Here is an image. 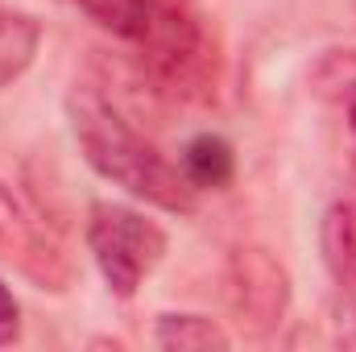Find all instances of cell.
<instances>
[{"mask_svg":"<svg viewBox=\"0 0 356 352\" xmlns=\"http://www.w3.org/2000/svg\"><path fill=\"white\" fill-rule=\"evenodd\" d=\"M353 175H356V154H353Z\"/></svg>","mask_w":356,"mask_h":352,"instance_id":"cell-14","label":"cell"},{"mask_svg":"<svg viewBox=\"0 0 356 352\" xmlns=\"http://www.w3.org/2000/svg\"><path fill=\"white\" fill-rule=\"evenodd\" d=\"M224 294L236 328L253 340H266L290 311V273L261 245H236L224 265Z\"/></svg>","mask_w":356,"mask_h":352,"instance_id":"cell-4","label":"cell"},{"mask_svg":"<svg viewBox=\"0 0 356 352\" xmlns=\"http://www.w3.org/2000/svg\"><path fill=\"white\" fill-rule=\"evenodd\" d=\"M75 4L112 38H124V42L141 46L182 0H75Z\"/></svg>","mask_w":356,"mask_h":352,"instance_id":"cell-7","label":"cell"},{"mask_svg":"<svg viewBox=\"0 0 356 352\" xmlns=\"http://www.w3.org/2000/svg\"><path fill=\"white\" fill-rule=\"evenodd\" d=\"M67 120L88 166L99 178L124 186L133 199H145L162 211H195L199 191L186 182L182 166H175L149 137H141L99 88L75 83L67 95Z\"/></svg>","mask_w":356,"mask_h":352,"instance_id":"cell-1","label":"cell"},{"mask_svg":"<svg viewBox=\"0 0 356 352\" xmlns=\"http://www.w3.org/2000/svg\"><path fill=\"white\" fill-rule=\"evenodd\" d=\"M21 336V307L13 298V290L0 282V344H13Z\"/></svg>","mask_w":356,"mask_h":352,"instance_id":"cell-12","label":"cell"},{"mask_svg":"<svg viewBox=\"0 0 356 352\" xmlns=\"http://www.w3.org/2000/svg\"><path fill=\"white\" fill-rule=\"evenodd\" d=\"M141 54V67L149 75L154 91L170 95V99H207L211 83H216V50H211V38L203 29V21L178 4L175 13L137 46Z\"/></svg>","mask_w":356,"mask_h":352,"instance_id":"cell-3","label":"cell"},{"mask_svg":"<svg viewBox=\"0 0 356 352\" xmlns=\"http://www.w3.org/2000/svg\"><path fill=\"white\" fill-rule=\"evenodd\" d=\"M154 344L170 352H195V349H228V332L207 319V315H158V328H154Z\"/></svg>","mask_w":356,"mask_h":352,"instance_id":"cell-10","label":"cell"},{"mask_svg":"<svg viewBox=\"0 0 356 352\" xmlns=\"http://www.w3.org/2000/svg\"><path fill=\"white\" fill-rule=\"evenodd\" d=\"M311 88L319 95L344 99L356 88V50H332L319 58V67L311 71Z\"/></svg>","mask_w":356,"mask_h":352,"instance_id":"cell-11","label":"cell"},{"mask_svg":"<svg viewBox=\"0 0 356 352\" xmlns=\"http://www.w3.org/2000/svg\"><path fill=\"white\" fill-rule=\"evenodd\" d=\"M319 241H323V262H327L336 286L344 290V298L353 307L348 332H340V340L356 349V203H332L327 207Z\"/></svg>","mask_w":356,"mask_h":352,"instance_id":"cell-6","label":"cell"},{"mask_svg":"<svg viewBox=\"0 0 356 352\" xmlns=\"http://www.w3.org/2000/svg\"><path fill=\"white\" fill-rule=\"evenodd\" d=\"M344 108H348V129H353V137H356V88L344 95Z\"/></svg>","mask_w":356,"mask_h":352,"instance_id":"cell-13","label":"cell"},{"mask_svg":"<svg viewBox=\"0 0 356 352\" xmlns=\"http://www.w3.org/2000/svg\"><path fill=\"white\" fill-rule=\"evenodd\" d=\"M178 166L195 191H224L236 178V154L220 133H199L186 141Z\"/></svg>","mask_w":356,"mask_h":352,"instance_id":"cell-9","label":"cell"},{"mask_svg":"<svg viewBox=\"0 0 356 352\" xmlns=\"http://www.w3.org/2000/svg\"><path fill=\"white\" fill-rule=\"evenodd\" d=\"M0 262H8L38 290H54V294H63L75 278V265L63 241L4 182H0Z\"/></svg>","mask_w":356,"mask_h":352,"instance_id":"cell-5","label":"cell"},{"mask_svg":"<svg viewBox=\"0 0 356 352\" xmlns=\"http://www.w3.org/2000/svg\"><path fill=\"white\" fill-rule=\"evenodd\" d=\"M88 249L99 278L116 298H133L137 286L158 269L166 253V232L124 203H91L88 211Z\"/></svg>","mask_w":356,"mask_h":352,"instance_id":"cell-2","label":"cell"},{"mask_svg":"<svg viewBox=\"0 0 356 352\" xmlns=\"http://www.w3.org/2000/svg\"><path fill=\"white\" fill-rule=\"evenodd\" d=\"M42 46V25L38 17L0 4V91L13 88L38 58Z\"/></svg>","mask_w":356,"mask_h":352,"instance_id":"cell-8","label":"cell"}]
</instances>
